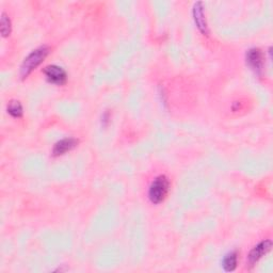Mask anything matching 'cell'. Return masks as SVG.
Segmentation results:
<instances>
[{
  "label": "cell",
  "instance_id": "6da1fadb",
  "mask_svg": "<svg viewBox=\"0 0 273 273\" xmlns=\"http://www.w3.org/2000/svg\"><path fill=\"white\" fill-rule=\"evenodd\" d=\"M48 52L49 48L47 46H41L36 50H33L21 64L20 67L21 78L22 79L27 78L33 70H36V68L43 62V60L46 58Z\"/></svg>",
  "mask_w": 273,
  "mask_h": 273
},
{
  "label": "cell",
  "instance_id": "7a4b0ae2",
  "mask_svg": "<svg viewBox=\"0 0 273 273\" xmlns=\"http://www.w3.org/2000/svg\"><path fill=\"white\" fill-rule=\"evenodd\" d=\"M170 183L167 176L160 175L156 177L149 189V198L153 204L161 203L169 192Z\"/></svg>",
  "mask_w": 273,
  "mask_h": 273
},
{
  "label": "cell",
  "instance_id": "3957f363",
  "mask_svg": "<svg viewBox=\"0 0 273 273\" xmlns=\"http://www.w3.org/2000/svg\"><path fill=\"white\" fill-rule=\"evenodd\" d=\"M44 74L47 80L57 86H62L66 83V73L62 67L58 65H48L44 68Z\"/></svg>",
  "mask_w": 273,
  "mask_h": 273
},
{
  "label": "cell",
  "instance_id": "277c9868",
  "mask_svg": "<svg viewBox=\"0 0 273 273\" xmlns=\"http://www.w3.org/2000/svg\"><path fill=\"white\" fill-rule=\"evenodd\" d=\"M245 59L248 65L251 67V70H253L256 74L260 75L264 67V57L261 50L259 48H251L248 50Z\"/></svg>",
  "mask_w": 273,
  "mask_h": 273
},
{
  "label": "cell",
  "instance_id": "5b68a950",
  "mask_svg": "<svg viewBox=\"0 0 273 273\" xmlns=\"http://www.w3.org/2000/svg\"><path fill=\"white\" fill-rule=\"evenodd\" d=\"M271 248H272L271 240L261 241L257 245H255L253 248L252 251L250 252V254H249V263H250V265L253 266L255 263H257V261L261 257L265 256L270 251Z\"/></svg>",
  "mask_w": 273,
  "mask_h": 273
},
{
  "label": "cell",
  "instance_id": "8992f818",
  "mask_svg": "<svg viewBox=\"0 0 273 273\" xmlns=\"http://www.w3.org/2000/svg\"><path fill=\"white\" fill-rule=\"evenodd\" d=\"M193 18H195V21L199 30L203 34H206V36H208V27H207L206 18H205L204 7L202 3H197L195 7H193Z\"/></svg>",
  "mask_w": 273,
  "mask_h": 273
},
{
  "label": "cell",
  "instance_id": "52a82bcc",
  "mask_svg": "<svg viewBox=\"0 0 273 273\" xmlns=\"http://www.w3.org/2000/svg\"><path fill=\"white\" fill-rule=\"evenodd\" d=\"M77 144H78V140H76L74 138L62 139L54 144L53 150H52V155L53 156L63 155L66 152H70L71 150H73Z\"/></svg>",
  "mask_w": 273,
  "mask_h": 273
},
{
  "label": "cell",
  "instance_id": "ba28073f",
  "mask_svg": "<svg viewBox=\"0 0 273 273\" xmlns=\"http://www.w3.org/2000/svg\"><path fill=\"white\" fill-rule=\"evenodd\" d=\"M237 253L236 252H232L227 254L223 261H222V266L224 268L225 271H234L237 267Z\"/></svg>",
  "mask_w": 273,
  "mask_h": 273
},
{
  "label": "cell",
  "instance_id": "9c48e42d",
  "mask_svg": "<svg viewBox=\"0 0 273 273\" xmlns=\"http://www.w3.org/2000/svg\"><path fill=\"white\" fill-rule=\"evenodd\" d=\"M8 112L14 118H20L22 116V107L18 100H11L8 105Z\"/></svg>",
  "mask_w": 273,
  "mask_h": 273
},
{
  "label": "cell",
  "instance_id": "30bf717a",
  "mask_svg": "<svg viewBox=\"0 0 273 273\" xmlns=\"http://www.w3.org/2000/svg\"><path fill=\"white\" fill-rule=\"evenodd\" d=\"M0 25H2V34H3V37L6 38L8 36H10V33H11V20L10 18L8 17V15L6 13H3L2 15V21H0Z\"/></svg>",
  "mask_w": 273,
  "mask_h": 273
}]
</instances>
